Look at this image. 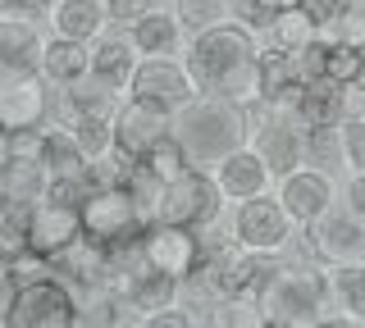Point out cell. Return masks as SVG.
I'll list each match as a JSON object with an SVG mask.
<instances>
[{"instance_id":"cell-18","label":"cell","mask_w":365,"mask_h":328,"mask_svg":"<svg viewBox=\"0 0 365 328\" xmlns=\"http://www.w3.org/2000/svg\"><path fill=\"white\" fill-rule=\"evenodd\" d=\"M110 287H114V297H119L123 310H128V314H142V319H151V314L169 310V305H178V297H182V278L160 274L155 265L137 269V274L110 282Z\"/></svg>"},{"instance_id":"cell-7","label":"cell","mask_w":365,"mask_h":328,"mask_svg":"<svg viewBox=\"0 0 365 328\" xmlns=\"http://www.w3.org/2000/svg\"><path fill=\"white\" fill-rule=\"evenodd\" d=\"M302 246L319 269H342V265H365V219L342 201L329 206L319 219L302 228Z\"/></svg>"},{"instance_id":"cell-49","label":"cell","mask_w":365,"mask_h":328,"mask_svg":"<svg viewBox=\"0 0 365 328\" xmlns=\"http://www.w3.org/2000/svg\"><path fill=\"white\" fill-rule=\"evenodd\" d=\"M361 115H365V110H361Z\"/></svg>"},{"instance_id":"cell-2","label":"cell","mask_w":365,"mask_h":328,"mask_svg":"<svg viewBox=\"0 0 365 328\" xmlns=\"http://www.w3.org/2000/svg\"><path fill=\"white\" fill-rule=\"evenodd\" d=\"M174 137L187 146L197 169H215L224 155L251 142V115L247 105H233V100L197 96L174 115Z\"/></svg>"},{"instance_id":"cell-8","label":"cell","mask_w":365,"mask_h":328,"mask_svg":"<svg viewBox=\"0 0 365 328\" xmlns=\"http://www.w3.org/2000/svg\"><path fill=\"white\" fill-rule=\"evenodd\" d=\"M251 146L274 164V174H292L306 164V123L297 105H251Z\"/></svg>"},{"instance_id":"cell-45","label":"cell","mask_w":365,"mask_h":328,"mask_svg":"<svg viewBox=\"0 0 365 328\" xmlns=\"http://www.w3.org/2000/svg\"><path fill=\"white\" fill-rule=\"evenodd\" d=\"M114 328H146V324H114Z\"/></svg>"},{"instance_id":"cell-27","label":"cell","mask_w":365,"mask_h":328,"mask_svg":"<svg viewBox=\"0 0 365 328\" xmlns=\"http://www.w3.org/2000/svg\"><path fill=\"white\" fill-rule=\"evenodd\" d=\"M28 223H32V206L14 196H0V260L19 265L28 255Z\"/></svg>"},{"instance_id":"cell-35","label":"cell","mask_w":365,"mask_h":328,"mask_svg":"<svg viewBox=\"0 0 365 328\" xmlns=\"http://www.w3.org/2000/svg\"><path fill=\"white\" fill-rule=\"evenodd\" d=\"M342 155H347L351 174L365 169V115H347V119H342Z\"/></svg>"},{"instance_id":"cell-42","label":"cell","mask_w":365,"mask_h":328,"mask_svg":"<svg viewBox=\"0 0 365 328\" xmlns=\"http://www.w3.org/2000/svg\"><path fill=\"white\" fill-rule=\"evenodd\" d=\"M5 164H9V132L0 128V169H5Z\"/></svg>"},{"instance_id":"cell-23","label":"cell","mask_w":365,"mask_h":328,"mask_svg":"<svg viewBox=\"0 0 365 328\" xmlns=\"http://www.w3.org/2000/svg\"><path fill=\"white\" fill-rule=\"evenodd\" d=\"M351 87L334 83V78H315L297 92V115L306 128H342V119L351 115Z\"/></svg>"},{"instance_id":"cell-41","label":"cell","mask_w":365,"mask_h":328,"mask_svg":"<svg viewBox=\"0 0 365 328\" xmlns=\"http://www.w3.org/2000/svg\"><path fill=\"white\" fill-rule=\"evenodd\" d=\"M351 96L365 100V37H356V83H351Z\"/></svg>"},{"instance_id":"cell-16","label":"cell","mask_w":365,"mask_h":328,"mask_svg":"<svg viewBox=\"0 0 365 328\" xmlns=\"http://www.w3.org/2000/svg\"><path fill=\"white\" fill-rule=\"evenodd\" d=\"M210 174H215V183H220V191L233 201V206H242V201H251V196H269V191L279 187L274 164H269L251 142L237 146L233 155H224V160L215 164Z\"/></svg>"},{"instance_id":"cell-20","label":"cell","mask_w":365,"mask_h":328,"mask_svg":"<svg viewBox=\"0 0 365 328\" xmlns=\"http://www.w3.org/2000/svg\"><path fill=\"white\" fill-rule=\"evenodd\" d=\"M46 78H0V128H32L46 123L51 115V100H46Z\"/></svg>"},{"instance_id":"cell-30","label":"cell","mask_w":365,"mask_h":328,"mask_svg":"<svg viewBox=\"0 0 365 328\" xmlns=\"http://www.w3.org/2000/svg\"><path fill=\"white\" fill-rule=\"evenodd\" d=\"M174 18L182 23L187 37H197V32L220 28L224 18H233V5L228 0H174Z\"/></svg>"},{"instance_id":"cell-38","label":"cell","mask_w":365,"mask_h":328,"mask_svg":"<svg viewBox=\"0 0 365 328\" xmlns=\"http://www.w3.org/2000/svg\"><path fill=\"white\" fill-rule=\"evenodd\" d=\"M146 328H197V314L187 310V305H169V310H160V314H151V319H142Z\"/></svg>"},{"instance_id":"cell-46","label":"cell","mask_w":365,"mask_h":328,"mask_svg":"<svg viewBox=\"0 0 365 328\" xmlns=\"http://www.w3.org/2000/svg\"><path fill=\"white\" fill-rule=\"evenodd\" d=\"M5 5H9V0H0V14H5Z\"/></svg>"},{"instance_id":"cell-32","label":"cell","mask_w":365,"mask_h":328,"mask_svg":"<svg viewBox=\"0 0 365 328\" xmlns=\"http://www.w3.org/2000/svg\"><path fill=\"white\" fill-rule=\"evenodd\" d=\"M306 164L324 169V174L347 164V155H342V128H306Z\"/></svg>"},{"instance_id":"cell-31","label":"cell","mask_w":365,"mask_h":328,"mask_svg":"<svg viewBox=\"0 0 365 328\" xmlns=\"http://www.w3.org/2000/svg\"><path fill=\"white\" fill-rule=\"evenodd\" d=\"M142 164L151 169V174H155L165 187L174 183V178H182L187 169H197V164H192V155H187V146H182L178 137H165L160 146H151V151L142 155Z\"/></svg>"},{"instance_id":"cell-1","label":"cell","mask_w":365,"mask_h":328,"mask_svg":"<svg viewBox=\"0 0 365 328\" xmlns=\"http://www.w3.org/2000/svg\"><path fill=\"white\" fill-rule=\"evenodd\" d=\"M260 41L256 32L237 18H224L220 28H205L187 41V69L197 78L201 96H220L233 105H256L260 100Z\"/></svg>"},{"instance_id":"cell-11","label":"cell","mask_w":365,"mask_h":328,"mask_svg":"<svg viewBox=\"0 0 365 328\" xmlns=\"http://www.w3.org/2000/svg\"><path fill=\"white\" fill-rule=\"evenodd\" d=\"M83 242V214H78V201L64 196H37L32 201V223H28V255L51 265L55 255H64L68 246Z\"/></svg>"},{"instance_id":"cell-15","label":"cell","mask_w":365,"mask_h":328,"mask_svg":"<svg viewBox=\"0 0 365 328\" xmlns=\"http://www.w3.org/2000/svg\"><path fill=\"white\" fill-rule=\"evenodd\" d=\"M128 96H146V100H160V105H169V110H182L187 100L201 96V87H197V78H192L187 60L151 55V60L137 64V78H133Z\"/></svg>"},{"instance_id":"cell-14","label":"cell","mask_w":365,"mask_h":328,"mask_svg":"<svg viewBox=\"0 0 365 328\" xmlns=\"http://www.w3.org/2000/svg\"><path fill=\"white\" fill-rule=\"evenodd\" d=\"M142 246H146V265H155L160 274H174L182 282L205 265V251H210V242L197 228H178V223H151L142 233Z\"/></svg>"},{"instance_id":"cell-44","label":"cell","mask_w":365,"mask_h":328,"mask_svg":"<svg viewBox=\"0 0 365 328\" xmlns=\"http://www.w3.org/2000/svg\"><path fill=\"white\" fill-rule=\"evenodd\" d=\"M9 278V260H0V282H5Z\"/></svg>"},{"instance_id":"cell-39","label":"cell","mask_w":365,"mask_h":328,"mask_svg":"<svg viewBox=\"0 0 365 328\" xmlns=\"http://www.w3.org/2000/svg\"><path fill=\"white\" fill-rule=\"evenodd\" d=\"M342 196H347V206H351V210H356L361 219H365V169L347 178V191H342Z\"/></svg>"},{"instance_id":"cell-47","label":"cell","mask_w":365,"mask_h":328,"mask_svg":"<svg viewBox=\"0 0 365 328\" xmlns=\"http://www.w3.org/2000/svg\"><path fill=\"white\" fill-rule=\"evenodd\" d=\"M0 328H5V319H0Z\"/></svg>"},{"instance_id":"cell-13","label":"cell","mask_w":365,"mask_h":328,"mask_svg":"<svg viewBox=\"0 0 365 328\" xmlns=\"http://www.w3.org/2000/svg\"><path fill=\"white\" fill-rule=\"evenodd\" d=\"M292 233H297V223L288 219L279 196H251L233 210V242L247 246V251L279 255L292 246Z\"/></svg>"},{"instance_id":"cell-12","label":"cell","mask_w":365,"mask_h":328,"mask_svg":"<svg viewBox=\"0 0 365 328\" xmlns=\"http://www.w3.org/2000/svg\"><path fill=\"white\" fill-rule=\"evenodd\" d=\"M174 115H178V110L160 105V100L123 96L119 115H114V151L128 155V160H142L151 146H160L165 137H174Z\"/></svg>"},{"instance_id":"cell-22","label":"cell","mask_w":365,"mask_h":328,"mask_svg":"<svg viewBox=\"0 0 365 328\" xmlns=\"http://www.w3.org/2000/svg\"><path fill=\"white\" fill-rule=\"evenodd\" d=\"M302 87H306L302 55L269 41V46L260 51V100H265V105H297V92H302Z\"/></svg>"},{"instance_id":"cell-37","label":"cell","mask_w":365,"mask_h":328,"mask_svg":"<svg viewBox=\"0 0 365 328\" xmlns=\"http://www.w3.org/2000/svg\"><path fill=\"white\" fill-rule=\"evenodd\" d=\"M55 0H9L0 18H23V23H51Z\"/></svg>"},{"instance_id":"cell-3","label":"cell","mask_w":365,"mask_h":328,"mask_svg":"<svg viewBox=\"0 0 365 328\" xmlns=\"http://www.w3.org/2000/svg\"><path fill=\"white\" fill-rule=\"evenodd\" d=\"M9 282L5 328H78L83 319V301L60 274H9Z\"/></svg>"},{"instance_id":"cell-25","label":"cell","mask_w":365,"mask_h":328,"mask_svg":"<svg viewBox=\"0 0 365 328\" xmlns=\"http://www.w3.org/2000/svg\"><path fill=\"white\" fill-rule=\"evenodd\" d=\"M41 78L51 87H78L83 78H91V46L83 41H68V37H46V51H41Z\"/></svg>"},{"instance_id":"cell-6","label":"cell","mask_w":365,"mask_h":328,"mask_svg":"<svg viewBox=\"0 0 365 328\" xmlns=\"http://www.w3.org/2000/svg\"><path fill=\"white\" fill-rule=\"evenodd\" d=\"M274 269H279L274 255L247 251V246H237V242H220V246L205 251V265L197 274L220 292V301H256Z\"/></svg>"},{"instance_id":"cell-21","label":"cell","mask_w":365,"mask_h":328,"mask_svg":"<svg viewBox=\"0 0 365 328\" xmlns=\"http://www.w3.org/2000/svg\"><path fill=\"white\" fill-rule=\"evenodd\" d=\"M137 64H142V55H137L133 41L106 32V37L91 46V83L114 92V96H128V87L137 78Z\"/></svg>"},{"instance_id":"cell-24","label":"cell","mask_w":365,"mask_h":328,"mask_svg":"<svg viewBox=\"0 0 365 328\" xmlns=\"http://www.w3.org/2000/svg\"><path fill=\"white\" fill-rule=\"evenodd\" d=\"M110 28L106 14V0H55V14H51V32L68 41H83V46H96Z\"/></svg>"},{"instance_id":"cell-17","label":"cell","mask_w":365,"mask_h":328,"mask_svg":"<svg viewBox=\"0 0 365 328\" xmlns=\"http://www.w3.org/2000/svg\"><path fill=\"white\" fill-rule=\"evenodd\" d=\"M274 196L283 201V210H288V219L297 223V228H306L311 219H319L329 206H338V187L334 178L324 174V169H292V174L279 178V187H274Z\"/></svg>"},{"instance_id":"cell-19","label":"cell","mask_w":365,"mask_h":328,"mask_svg":"<svg viewBox=\"0 0 365 328\" xmlns=\"http://www.w3.org/2000/svg\"><path fill=\"white\" fill-rule=\"evenodd\" d=\"M41 51L46 37L37 23L0 18V78H41Z\"/></svg>"},{"instance_id":"cell-29","label":"cell","mask_w":365,"mask_h":328,"mask_svg":"<svg viewBox=\"0 0 365 328\" xmlns=\"http://www.w3.org/2000/svg\"><path fill=\"white\" fill-rule=\"evenodd\" d=\"M319 37H324V28H319V23H315L311 14H306L302 5H292L288 14H279V23L269 28V41H274V46H283V51H297V55H302L306 46H315Z\"/></svg>"},{"instance_id":"cell-10","label":"cell","mask_w":365,"mask_h":328,"mask_svg":"<svg viewBox=\"0 0 365 328\" xmlns=\"http://www.w3.org/2000/svg\"><path fill=\"white\" fill-rule=\"evenodd\" d=\"M228 206V196L220 191L210 169H187L182 178L165 187V201H160V223H178V228H197L205 233L220 210Z\"/></svg>"},{"instance_id":"cell-43","label":"cell","mask_w":365,"mask_h":328,"mask_svg":"<svg viewBox=\"0 0 365 328\" xmlns=\"http://www.w3.org/2000/svg\"><path fill=\"white\" fill-rule=\"evenodd\" d=\"M256 328H292V324H279V319H265V314H260V319H256Z\"/></svg>"},{"instance_id":"cell-40","label":"cell","mask_w":365,"mask_h":328,"mask_svg":"<svg viewBox=\"0 0 365 328\" xmlns=\"http://www.w3.org/2000/svg\"><path fill=\"white\" fill-rule=\"evenodd\" d=\"M311 328H365V324L351 319V314H342V310H334V314H324V319H315Z\"/></svg>"},{"instance_id":"cell-5","label":"cell","mask_w":365,"mask_h":328,"mask_svg":"<svg viewBox=\"0 0 365 328\" xmlns=\"http://www.w3.org/2000/svg\"><path fill=\"white\" fill-rule=\"evenodd\" d=\"M119 100L96 87V92H83V87H64L60 100L51 110V123L64 132H73V142L87 151V160H101V155L114 151V115H119Z\"/></svg>"},{"instance_id":"cell-48","label":"cell","mask_w":365,"mask_h":328,"mask_svg":"<svg viewBox=\"0 0 365 328\" xmlns=\"http://www.w3.org/2000/svg\"><path fill=\"white\" fill-rule=\"evenodd\" d=\"M215 328H220V324H215Z\"/></svg>"},{"instance_id":"cell-4","label":"cell","mask_w":365,"mask_h":328,"mask_svg":"<svg viewBox=\"0 0 365 328\" xmlns=\"http://www.w3.org/2000/svg\"><path fill=\"white\" fill-rule=\"evenodd\" d=\"M329 305H334V297H329V274H319L311 265H279L256 297V310L265 319H279V324H292V328H311L315 319L329 314Z\"/></svg>"},{"instance_id":"cell-36","label":"cell","mask_w":365,"mask_h":328,"mask_svg":"<svg viewBox=\"0 0 365 328\" xmlns=\"http://www.w3.org/2000/svg\"><path fill=\"white\" fill-rule=\"evenodd\" d=\"M151 9H160V0H106L110 23H119V28H133L137 18H146Z\"/></svg>"},{"instance_id":"cell-9","label":"cell","mask_w":365,"mask_h":328,"mask_svg":"<svg viewBox=\"0 0 365 328\" xmlns=\"http://www.w3.org/2000/svg\"><path fill=\"white\" fill-rule=\"evenodd\" d=\"M78 214H83V237L96 246H119V242H133L142 237L151 223L142 219L137 201L128 196L123 187H91L83 201H78Z\"/></svg>"},{"instance_id":"cell-34","label":"cell","mask_w":365,"mask_h":328,"mask_svg":"<svg viewBox=\"0 0 365 328\" xmlns=\"http://www.w3.org/2000/svg\"><path fill=\"white\" fill-rule=\"evenodd\" d=\"M297 5H302L324 32H338L351 18V0H297Z\"/></svg>"},{"instance_id":"cell-28","label":"cell","mask_w":365,"mask_h":328,"mask_svg":"<svg viewBox=\"0 0 365 328\" xmlns=\"http://www.w3.org/2000/svg\"><path fill=\"white\" fill-rule=\"evenodd\" d=\"M329 297H334V310L365 324V265L329 269Z\"/></svg>"},{"instance_id":"cell-26","label":"cell","mask_w":365,"mask_h":328,"mask_svg":"<svg viewBox=\"0 0 365 328\" xmlns=\"http://www.w3.org/2000/svg\"><path fill=\"white\" fill-rule=\"evenodd\" d=\"M128 41L137 46L142 60H151V55H178L182 23L174 18V9H151L146 18H137V23L128 28Z\"/></svg>"},{"instance_id":"cell-33","label":"cell","mask_w":365,"mask_h":328,"mask_svg":"<svg viewBox=\"0 0 365 328\" xmlns=\"http://www.w3.org/2000/svg\"><path fill=\"white\" fill-rule=\"evenodd\" d=\"M228 5H233L237 23H247L251 32H269L279 23V14H288L297 0H228Z\"/></svg>"}]
</instances>
